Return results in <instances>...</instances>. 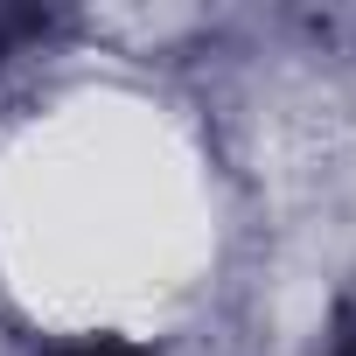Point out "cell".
<instances>
[{"instance_id": "cell-1", "label": "cell", "mask_w": 356, "mask_h": 356, "mask_svg": "<svg viewBox=\"0 0 356 356\" xmlns=\"http://www.w3.org/2000/svg\"><path fill=\"white\" fill-rule=\"evenodd\" d=\"M63 356H147V349H126V342H84V349H63Z\"/></svg>"}, {"instance_id": "cell-2", "label": "cell", "mask_w": 356, "mask_h": 356, "mask_svg": "<svg viewBox=\"0 0 356 356\" xmlns=\"http://www.w3.org/2000/svg\"><path fill=\"white\" fill-rule=\"evenodd\" d=\"M335 356H356V335H342V349H335Z\"/></svg>"}]
</instances>
